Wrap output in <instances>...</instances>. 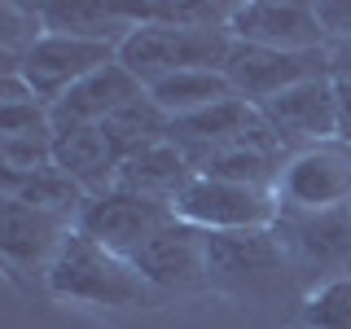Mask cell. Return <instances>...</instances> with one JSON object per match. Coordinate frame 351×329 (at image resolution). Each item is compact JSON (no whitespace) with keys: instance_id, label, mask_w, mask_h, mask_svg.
<instances>
[{"instance_id":"obj_8","label":"cell","mask_w":351,"mask_h":329,"mask_svg":"<svg viewBox=\"0 0 351 329\" xmlns=\"http://www.w3.org/2000/svg\"><path fill=\"white\" fill-rule=\"evenodd\" d=\"M171 219H176L171 202H154V197H141V193L110 189V193L88 197L80 219H75V228H80L84 237H93L97 246L132 259L162 224H171Z\"/></svg>"},{"instance_id":"obj_10","label":"cell","mask_w":351,"mask_h":329,"mask_svg":"<svg viewBox=\"0 0 351 329\" xmlns=\"http://www.w3.org/2000/svg\"><path fill=\"white\" fill-rule=\"evenodd\" d=\"M228 36L237 44H263L285 53L329 49L316 5H303V0H241L228 14Z\"/></svg>"},{"instance_id":"obj_26","label":"cell","mask_w":351,"mask_h":329,"mask_svg":"<svg viewBox=\"0 0 351 329\" xmlns=\"http://www.w3.org/2000/svg\"><path fill=\"white\" fill-rule=\"evenodd\" d=\"M316 18L325 27V40L334 44H351V0H321Z\"/></svg>"},{"instance_id":"obj_1","label":"cell","mask_w":351,"mask_h":329,"mask_svg":"<svg viewBox=\"0 0 351 329\" xmlns=\"http://www.w3.org/2000/svg\"><path fill=\"white\" fill-rule=\"evenodd\" d=\"M53 299L62 303H93V307H141L154 299V285L132 268V259L114 255V250L97 246L93 237H84L80 228H71L53 259V268L44 272Z\"/></svg>"},{"instance_id":"obj_25","label":"cell","mask_w":351,"mask_h":329,"mask_svg":"<svg viewBox=\"0 0 351 329\" xmlns=\"http://www.w3.org/2000/svg\"><path fill=\"white\" fill-rule=\"evenodd\" d=\"M0 136H53V110L44 101H0Z\"/></svg>"},{"instance_id":"obj_28","label":"cell","mask_w":351,"mask_h":329,"mask_svg":"<svg viewBox=\"0 0 351 329\" xmlns=\"http://www.w3.org/2000/svg\"><path fill=\"white\" fill-rule=\"evenodd\" d=\"M334 62H351V44H338V53H334Z\"/></svg>"},{"instance_id":"obj_5","label":"cell","mask_w":351,"mask_h":329,"mask_svg":"<svg viewBox=\"0 0 351 329\" xmlns=\"http://www.w3.org/2000/svg\"><path fill=\"white\" fill-rule=\"evenodd\" d=\"M224 75L233 93L250 106H268L272 97L290 93L307 80L334 75V49H307V53H285V49H263V44H237L224 62Z\"/></svg>"},{"instance_id":"obj_12","label":"cell","mask_w":351,"mask_h":329,"mask_svg":"<svg viewBox=\"0 0 351 329\" xmlns=\"http://www.w3.org/2000/svg\"><path fill=\"white\" fill-rule=\"evenodd\" d=\"M263 119L272 123V132L281 136L285 149H303L316 141H334L338 136V93H334V75L307 80L290 93L272 97L268 106H259Z\"/></svg>"},{"instance_id":"obj_19","label":"cell","mask_w":351,"mask_h":329,"mask_svg":"<svg viewBox=\"0 0 351 329\" xmlns=\"http://www.w3.org/2000/svg\"><path fill=\"white\" fill-rule=\"evenodd\" d=\"M233 84H228L224 71H184L171 75V80L149 84V101L162 110L167 119H184L197 114V110H211L219 101H233Z\"/></svg>"},{"instance_id":"obj_4","label":"cell","mask_w":351,"mask_h":329,"mask_svg":"<svg viewBox=\"0 0 351 329\" xmlns=\"http://www.w3.org/2000/svg\"><path fill=\"white\" fill-rule=\"evenodd\" d=\"M206 285L246 299H268L294 285V277L277 233L250 228V233H206Z\"/></svg>"},{"instance_id":"obj_24","label":"cell","mask_w":351,"mask_h":329,"mask_svg":"<svg viewBox=\"0 0 351 329\" xmlns=\"http://www.w3.org/2000/svg\"><path fill=\"white\" fill-rule=\"evenodd\" d=\"M53 167V136H0V171Z\"/></svg>"},{"instance_id":"obj_18","label":"cell","mask_w":351,"mask_h":329,"mask_svg":"<svg viewBox=\"0 0 351 329\" xmlns=\"http://www.w3.org/2000/svg\"><path fill=\"white\" fill-rule=\"evenodd\" d=\"M0 193L14 197V202L40 206V211H58L66 219H80L88 202V189L75 175H66L58 162L44 171H0Z\"/></svg>"},{"instance_id":"obj_9","label":"cell","mask_w":351,"mask_h":329,"mask_svg":"<svg viewBox=\"0 0 351 329\" xmlns=\"http://www.w3.org/2000/svg\"><path fill=\"white\" fill-rule=\"evenodd\" d=\"M114 58H119L114 44H93V40H75V36H53V31H44V36L36 40V49L22 58L18 75L31 84V93L53 110L75 84H84L88 75H97Z\"/></svg>"},{"instance_id":"obj_7","label":"cell","mask_w":351,"mask_h":329,"mask_svg":"<svg viewBox=\"0 0 351 329\" xmlns=\"http://www.w3.org/2000/svg\"><path fill=\"white\" fill-rule=\"evenodd\" d=\"M176 219L202 228V233H250V228H272L277 219V193L246 189V184L193 175L176 197Z\"/></svg>"},{"instance_id":"obj_20","label":"cell","mask_w":351,"mask_h":329,"mask_svg":"<svg viewBox=\"0 0 351 329\" xmlns=\"http://www.w3.org/2000/svg\"><path fill=\"white\" fill-rule=\"evenodd\" d=\"M101 132H106L110 149H114V158L128 162L132 154L171 141V119L162 114V110L149 101V93H145V97H136V101H128L123 110H114V114L101 123Z\"/></svg>"},{"instance_id":"obj_3","label":"cell","mask_w":351,"mask_h":329,"mask_svg":"<svg viewBox=\"0 0 351 329\" xmlns=\"http://www.w3.org/2000/svg\"><path fill=\"white\" fill-rule=\"evenodd\" d=\"M228 53H233L228 31H189V27H158V22H141L119 44V62L145 88L184 71H224Z\"/></svg>"},{"instance_id":"obj_23","label":"cell","mask_w":351,"mask_h":329,"mask_svg":"<svg viewBox=\"0 0 351 329\" xmlns=\"http://www.w3.org/2000/svg\"><path fill=\"white\" fill-rule=\"evenodd\" d=\"M233 5H206V0H180V5H141V22L158 27H189V31H228Z\"/></svg>"},{"instance_id":"obj_27","label":"cell","mask_w":351,"mask_h":329,"mask_svg":"<svg viewBox=\"0 0 351 329\" xmlns=\"http://www.w3.org/2000/svg\"><path fill=\"white\" fill-rule=\"evenodd\" d=\"M334 93H338V141L351 145V75H334Z\"/></svg>"},{"instance_id":"obj_15","label":"cell","mask_w":351,"mask_h":329,"mask_svg":"<svg viewBox=\"0 0 351 329\" xmlns=\"http://www.w3.org/2000/svg\"><path fill=\"white\" fill-rule=\"evenodd\" d=\"M40 18L53 36H75L93 44H123L141 27V5H106V0H44Z\"/></svg>"},{"instance_id":"obj_29","label":"cell","mask_w":351,"mask_h":329,"mask_svg":"<svg viewBox=\"0 0 351 329\" xmlns=\"http://www.w3.org/2000/svg\"><path fill=\"white\" fill-rule=\"evenodd\" d=\"M334 75H351V62H334Z\"/></svg>"},{"instance_id":"obj_6","label":"cell","mask_w":351,"mask_h":329,"mask_svg":"<svg viewBox=\"0 0 351 329\" xmlns=\"http://www.w3.org/2000/svg\"><path fill=\"white\" fill-rule=\"evenodd\" d=\"M277 206L290 211H334L351 206V145L347 141H316L294 149L277 175Z\"/></svg>"},{"instance_id":"obj_22","label":"cell","mask_w":351,"mask_h":329,"mask_svg":"<svg viewBox=\"0 0 351 329\" xmlns=\"http://www.w3.org/2000/svg\"><path fill=\"white\" fill-rule=\"evenodd\" d=\"M299 321L307 329H351V277L325 281L312 294H303Z\"/></svg>"},{"instance_id":"obj_13","label":"cell","mask_w":351,"mask_h":329,"mask_svg":"<svg viewBox=\"0 0 351 329\" xmlns=\"http://www.w3.org/2000/svg\"><path fill=\"white\" fill-rule=\"evenodd\" d=\"M71 228H75V219H66L58 211H40V206L14 202V197L0 202V250L18 268H44L49 272Z\"/></svg>"},{"instance_id":"obj_16","label":"cell","mask_w":351,"mask_h":329,"mask_svg":"<svg viewBox=\"0 0 351 329\" xmlns=\"http://www.w3.org/2000/svg\"><path fill=\"white\" fill-rule=\"evenodd\" d=\"M53 162H58L66 175H75V180L88 189V197L114 189L119 158H114V149H110L106 132L93 127V123L53 127Z\"/></svg>"},{"instance_id":"obj_14","label":"cell","mask_w":351,"mask_h":329,"mask_svg":"<svg viewBox=\"0 0 351 329\" xmlns=\"http://www.w3.org/2000/svg\"><path fill=\"white\" fill-rule=\"evenodd\" d=\"M145 93H149V88L114 58L110 66H101L97 75H88L84 84H75L71 93L53 106V127H80V123L101 127L114 110H123L128 101H136V97H145Z\"/></svg>"},{"instance_id":"obj_2","label":"cell","mask_w":351,"mask_h":329,"mask_svg":"<svg viewBox=\"0 0 351 329\" xmlns=\"http://www.w3.org/2000/svg\"><path fill=\"white\" fill-rule=\"evenodd\" d=\"M272 233H277L290 277L303 294H312L325 281L351 277V206H334V211L277 206Z\"/></svg>"},{"instance_id":"obj_11","label":"cell","mask_w":351,"mask_h":329,"mask_svg":"<svg viewBox=\"0 0 351 329\" xmlns=\"http://www.w3.org/2000/svg\"><path fill=\"white\" fill-rule=\"evenodd\" d=\"M132 268L154 290H193L206 285V233L184 219H171L132 255Z\"/></svg>"},{"instance_id":"obj_17","label":"cell","mask_w":351,"mask_h":329,"mask_svg":"<svg viewBox=\"0 0 351 329\" xmlns=\"http://www.w3.org/2000/svg\"><path fill=\"white\" fill-rule=\"evenodd\" d=\"M193 167L171 141L162 145H149L141 154H132L128 162H119V175H114V189L123 193H141V197H154V202H171L180 197V189L193 180Z\"/></svg>"},{"instance_id":"obj_21","label":"cell","mask_w":351,"mask_h":329,"mask_svg":"<svg viewBox=\"0 0 351 329\" xmlns=\"http://www.w3.org/2000/svg\"><path fill=\"white\" fill-rule=\"evenodd\" d=\"M277 154H259V149H219L197 167V175H211V180H228V184H246V189H263L277 193V175H281Z\"/></svg>"}]
</instances>
